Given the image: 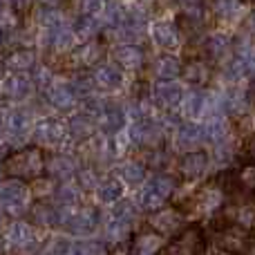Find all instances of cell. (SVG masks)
I'll list each match as a JSON object with an SVG mask.
<instances>
[{
	"mask_svg": "<svg viewBox=\"0 0 255 255\" xmlns=\"http://www.w3.org/2000/svg\"><path fill=\"white\" fill-rule=\"evenodd\" d=\"M126 110L119 106V103H112L108 101L106 108L101 110V115H99V126H101L103 132H108V134H117V132H121V128L126 126Z\"/></svg>",
	"mask_w": 255,
	"mask_h": 255,
	"instance_id": "15",
	"label": "cell"
},
{
	"mask_svg": "<svg viewBox=\"0 0 255 255\" xmlns=\"http://www.w3.org/2000/svg\"><path fill=\"white\" fill-rule=\"evenodd\" d=\"M163 253V238L157 231H139L132 240L130 255H159Z\"/></svg>",
	"mask_w": 255,
	"mask_h": 255,
	"instance_id": "11",
	"label": "cell"
},
{
	"mask_svg": "<svg viewBox=\"0 0 255 255\" xmlns=\"http://www.w3.org/2000/svg\"><path fill=\"white\" fill-rule=\"evenodd\" d=\"M132 141L139 145H150L157 148L161 143V128L152 119H136L132 124Z\"/></svg>",
	"mask_w": 255,
	"mask_h": 255,
	"instance_id": "10",
	"label": "cell"
},
{
	"mask_svg": "<svg viewBox=\"0 0 255 255\" xmlns=\"http://www.w3.org/2000/svg\"><path fill=\"white\" fill-rule=\"evenodd\" d=\"M67 136H70L67 124H63L61 119H54V117L40 119L34 126V141L38 145H61Z\"/></svg>",
	"mask_w": 255,
	"mask_h": 255,
	"instance_id": "6",
	"label": "cell"
},
{
	"mask_svg": "<svg viewBox=\"0 0 255 255\" xmlns=\"http://www.w3.org/2000/svg\"><path fill=\"white\" fill-rule=\"evenodd\" d=\"M150 226L157 231L159 235H166V233H179L184 231V217L177 208H159L152 217H150Z\"/></svg>",
	"mask_w": 255,
	"mask_h": 255,
	"instance_id": "8",
	"label": "cell"
},
{
	"mask_svg": "<svg viewBox=\"0 0 255 255\" xmlns=\"http://www.w3.org/2000/svg\"><path fill=\"white\" fill-rule=\"evenodd\" d=\"M152 99L161 108H175L184 101V90L175 81H159L152 88Z\"/></svg>",
	"mask_w": 255,
	"mask_h": 255,
	"instance_id": "14",
	"label": "cell"
},
{
	"mask_svg": "<svg viewBox=\"0 0 255 255\" xmlns=\"http://www.w3.org/2000/svg\"><path fill=\"white\" fill-rule=\"evenodd\" d=\"M67 130H70V136L76 141H88L92 139L94 130H97V124L92 121V115H74L70 121H67Z\"/></svg>",
	"mask_w": 255,
	"mask_h": 255,
	"instance_id": "26",
	"label": "cell"
},
{
	"mask_svg": "<svg viewBox=\"0 0 255 255\" xmlns=\"http://www.w3.org/2000/svg\"><path fill=\"white\" fill-rule=\"evenodd\" d=\"M204 141V128L197 124H181L175 132V145L179 150L193 152L197 150V145Z\"/></svg>",
	"mask_w": 255,
	"mask_h": 255,
	"instance_id": "18",
	"label": "cell"
},
{
	"mask_svg": "<svg viewBox=\"0 0 255 255\" xmlns=\"http://www.w3.org/2000/svg\"><path fill=\"white\" fill-rule=\"evenodd\" d=\"M103 249L99 242H76V255H101Z\"/></svg>",
	"mask_w": 255,
	"mask_h": 255,
	"instance_id": "47",
	"label": "cell"
},
{
	"mask_svg": "<svg viewBox=\"0 0 255 255\" xmlns=\"http://www.w3.org/2000/svg\"><path fill=\"white\" fill-rule=\"evenodd\" d=\"M242 0H211L213 13H217L220 18H233L240 13Z\"/></svg>",
	"mask_w": 255,
	"mask_h": 255,
	"instance_id": "38",
	"label": "cell"
},
{
	"mask_svg": "<svg viewBox=\"0 0 255 255\" xmlns=\"http://www.w3.org/2000/svg\"><path fill=\"white\" fill-rule=\"evenodd\" d=\"M74 34L79 36V38H83L85 43H88V40H94V36L99 34L97 16H85V13H81L74 22Z\"/></svg>",
	"mask_w": 255,
	"mask_h": 255,
	"instance_id": "34",
	"label": "cell"
},
{
	"mask_svg": "<svg viewBox=\"0 0 255 255\" xmlns=\"http://www.w3.org/2000/svg\"><path fill=\"white\" fill-rule=\"evenodd\" d=\"M115 58H117V65L121 70H130V72H136L143 67V61H145V54L141 49V45L136 43H124L117 47L115 52Z\"/></svg>",
	"mask_w": 255,
	"mask_h": 255,
	"instance_id": "13",
	"label": "cell"
},
{
	"mask_svg": "<svg viewBox=\"0 0 255 255\" xmlns=\"http://www.w3.org/2000/svg\"><path fill=\"white\" fill-rule=\"evenodd\" d=\"M4 67L11 74H22V72H31L36 67V54L31 47H18L4 56Z\"/></svg>",
	"mask_w": 255,
	"mask_h": 255,
	"instance_id": "16",
	"label": "cell"
},
{
	"mask_svg": "<svg viewBox=\"0 0 255 255\" xmlns=\"http://www.w3.org/2000/svg\"><path fill=\"white\" fill-rule=\"evenodd\" d=\"M29 195L31 188H27L25 181L9 179L0 186V211L7 215H22L29 208Z\"/></svg>",
	"mask_w": 255,
	"mask_h": 255,
	"instance_id": "4",
	"label": "cell"
},
{
	"mask_svg": "<svg viewBox=\"0 0 255 255\" xmlns=\"http://www.w3.org/2000/svg\"><path fill=\"white\" fill-rule=\"evenodd\" d=\"M204 49H206V54L211 58H222V56H226L229 54V49H231V38L226 34H211L206 38V43H204Z\"/></svg>",
	"mask_w": 255,
	"mask_h": 255,
	"instance_id": "33",
	"label": "cell"
},
{
	"mask_svg": "<svg viewBox=\"0 0 255 255\" xmlns=\"http://www.w3.org/2000/svg\"><path fill=\"white\" fill-rule=\"evenodd\" d=\"M4 242L9 249H31L34 244V226L27 222H16L7 229Z\"/></svg>",
	"mask_w": 255,
	"mask_h": 255,
	"instance_id": "21",
	"label": "cell"
},
{
	"mask_svg": "<svg viewBox=\"0 0 255 255\" xmlns=\"http://www.w3.org/2000/svg\"><path fill=\"white\" fill-rule=\"evenodd\" d=\"M132 222H126V220H119V217H112L106 222V238L108 240H115V242H121V240H126L128 235H130L132 231Z\"/></svg>",
	"mask_w": 255,
	"mask_h": 255,
	"instance_id": "36",
	"label": "cell"
},
{
	"mask_svg": "<svg viewBox=\"0 0 255 255\" xmlns=\"http://www.w3.org/2000/svg\"><path fill=\"white\" fill-rule=\"evenodd\" d=\"M0 222H2V217H0Z\"/></svg>",
	"mask_w": 255,
	"mask_h": 255,
	"instance_id": "57",
	"label": "cell"
},
{
	"mask_svg": "<svg viewBox=\"0 0 255 255\" xmlns=\"http://www.w3.org/2000/svg\"><path fill=\"white\" fill-rule=\"evenodd\" d=\"M52 255H76V242L67 238L52 240Z\"/></svg>",
	"mask_w": 255,
	"mask_h": 255,
	"instance_id": "44",
	"label": "cell"
},
{
	"mask_svg": "<svg viewBox=\"0 0 255 255\" xmlns=\"http://www.w3.org/2000/svg\"><path fill=\"white\" fill-rule=\"evenodd\" d=\"M54 184H52V177H38L36 181H31V195H38V197H45L47 193H52Z\"/></svg>",
	"mask_w": 255,
	"mask_h": 255,
	"instance_id": "45",
	"label": "cell"
},
{
	"mask_svg": "<svg viewBox=\"0 0 255 255\" xmlns=\"http://www.w3.org/2000/svg\"><path fill=\"white\" fill-rule=\"evenodd\" d=\"M76 97L72 83H54L47 90V101L52 108H56L58 112H72L76 106Z\"/></svg>",
	"mask_w": 255,
	"mask_h": 255,
	"instance_id": "12",
	"label": "cell"
},
{
	"mask_svg": "<svg viewBox=\"0 0 255 255\" xmlns=\"http://www.w3.org/2000/svg\"><path fill=\"white\" fill-rule=\"evenodd\" d=\"M233 224L240 226V229H244V231L255 229V206H240V208H235Z\"/></svg>",
	"mask_w": 255,
	"mask_h": 255,
	"instance_id": "40",
	"label": "cell"
},
{
	"mask_svg": "<svg viewBox=\"0 0 255 255\" xmlns=\"http://www.w3.org/2000/svg\"><path fill=\"white\" fill-rule=\"evenodd\" d=\"M4 128H7L11 139H18V141L25 139L31 132V115L27 110H22V108H16V110H11L4 117Z\"/></svg>",
	"mask_w": 255,
	"mask_h": 255,
	"instance_id": "17",
	"label": "cell"
},
{
	"mask_svg": "<svg viewBox=\"0 0 255 255\" xmlns=\"http://www.w3.org/2000/svg\"><path fill=\"white\" fill-rule=\"evenodd\" d=\"M247 106H249V99L242 90H229L226 97L222 99V108H224L226 112H231V115H240V112H244Z\"/></svg>",
	"mask_w": 255,
	"mask_h": 255,
	"instance_id": "37",
	"label": "cell"
},
{
	"mask_svg": "<svg viewBox=\"0 0 255 255\" xmlns=\"http://www.w3.org/2000/svg\"><path fill=\"white\" fill-rule=\"evenodd\" d=\"M56 199L61 206H74L79 202V190L74 186H67V184H61L56 188Z\"/></svg>",
	"mask_w": 255,
	"mask_h": 255,
	"instance_id": "42",
	"label": "cell"
},
{
	"mask_svg": "<svg viewBox=\"0 0 255 255\" xmlns=\"http://www.w3.org/2000/svg\"><path fill=\"white\" fill-rule=\"evenodd\" d=\"M222 197H224V190H222L220 186L213 184V186H206V188L199 190L195 202H197V206L202 208L204 213H211L222 204Z\"/></svg>",
	"mask_w": 255,
	"mask_h": 255,
	"instance_id": "31",
	"label": "cell"
},
{
	"mask_svg": "<svg viewBox=\"0 0 255 255\" xmlns=\"http://www.w3.org/2000/svg\"><path fill=\"white\" fill-rule=\"evenodd\" d=\"M124 195V184L121 179H103L97 188V197L103 204H117Z\"/></svg>",
	"mask_w": 255,
	"mask_h": 255,
	"instance_id": "32",
	"label": "cell"
},
{
	"mask_svg": "<svg viewBox=\"0 0 255 255\" xmlns=\"http://www.w3.org/2000/svg\"><path fill=\"white\" fill-rule=\"evenodd\" d=\"M235 181L242 190L247 193H255V163H244L235 175Z\"/></svg>",
	"mask_w": 255,
	"mask_h": 255,
	"instance_id": "39",
	"label": "cell"
},
{
	"mask_svg": "<svg viewBox=\"0 0 255 255\" xmlns=\"http://www.w3.org/2000/svg\"><path fill=\"white\" fill-rule=\"evenodd\" d=\"M208 170V154L202 150H193V152H184L181 159L177 161V172L184 179H199Z\"/></svg>",
	"mask_w": 255,
	"mask_h": 255,
	"instance_id": "7",
	"label": "cell"
},
{
	"mask_svg": "<svg viewBox=\"0 0 255 255\" xmlns=\"http://www.w3.org/2000/svg\"><path fill=\"white\" fill-rule=\"evenodd\" d=\"M47 170V159L38 145H27L2 159L0 172L16 181H36Z\"/></svg>",
	"mask_w": 255,
	"mask_h": 255,
	"instance_id": "1",
	"label": "cell"
},
{
	"mask_svg": "<svg viewBox=\"0 0 255 255\" xmlns=\"http://www.w3.org/2000/svg\"><path fill=\"white\" fill-rule=\"evenodd\" d=\"M79 184H81V188L90 190V188H99V184H101V181H97L94 170H81L79 172Z\"/></svg>",
	"mask_w": 255,
	"mask_h": 255,
	"instance_id": "46",
	"label": "cell"
},
{
	"mask_svg": "<svg viewBox=\"0 0 255 255\" xmlns=\"http://www.w3.org/2000/svg\"><path fill=\"white\" fill-rule=\"evenodd\" d=\"M247 2H255V0H247Z\"/></svg>",
	"mask_w": 255,
	"mask_h": 255,
	"instance_id": "56",
	"label": "cell"
},
{
	"mask_svg": "<svg viewBox=\"0 0 255 255\" xmlns=\"http://www.w3.org/2000/svg\"><path fill=\"white\" fill-rule=\"evenodd\" d=\"M211 65H208L206 61H202V58H193V61H188L184 65V70H181V76H184L188 83L197 85V88H202V85H206L208 81H211Z\"/></svg>",
	"mask_w": 255,
	"mask_h": 255,
	"instance_id": "24",
	"label": "cell"
},
{
	"mask_svg": "<svg viewBox=\"0 0 255 255\" xmlns=\"http://www.w3.org/2000/svg\"><path fill=\"white\" fill-rule=\"evenodd\" d=\"M4 43H7V29H4L2 25H0V47H2Z\"/></svg>",
	"mask_w": 255,
	"mask_h": 255,
	"instance_id": "51",
	"label": "cell"
},
{
	"mask_svg": "<svg viewBox=\"0 0 255 255\" xmlns=\"http://www.w3.org/2000/svg\"><path fill=\"white\" fill-rule=\"evenodd\" d=\"M152 40L161 49H175L179 45V27L170 20H159L152 25Z\"/></svg>",
	"mask_w": 255,
	"mask_h": 255,
	"instance_id": "19",
	"label": "cell"
},
{
	"mask_svg": "<svg viewBox=\"0 0 255 255\" xmlns=\"http://www.w3.org/2000/svg\"><path fill=\"white\" fill-rule=\"evenodd\" d=\"M4 70H7V67H4V58H0V76H2Z\"/></svg>",
	"mask_w": 255,
	"mask_h": 255,
	"instance_id": "53",
	"label": "cell"
},
{
	"mask_svg": "<svg viewBox=\"0 0 255 255\" xmlns=\"http://www.w3.org/2000/svg\"><path fill=\"white\" fill-rule=\"evenodd\" d=\"M204 255H238V253L226 251V249H222V247H217V244H213V247H206Z\"/></svg>",
	"mask_w": 255,
	"mask_h": 255,
	"instance_id": "49",
	"label": "cell"
},
{
	"mask_svg": "<svg viewBox=\"0 0 255 255\" xmlns=\"http://www.w3.org/2000/svg\"><path fill=\"white\" fill-rule=\"evenodd\" d=\"M175 193V179L170 175H163V172H157L152 175L148 181L143 184L139 193V206L143 211H152L157 213L163 204L170 199V195Z\"/></svg>",
	"mask_w": 255,
	"mask_h": 255,
	"instance_id": "3",
	"label": "cell"
},
{
	"mask_svg": "<svg viewBox=\"0 0 255 255\" xmlns=\"http://www.w3.org/2000/svg\"><path fill=\"white\" fill-rule=\"evenodd\" d=\"M92 81L101 90H119L124 85V70L115 63H101L94 67Z\"/></svg>",
	"mask_w": 255,
	"mask_h": 255,
	"instance_id": "9",
	"label": "cell"
},
{
	"mask_svg": "<svg viewBox=\"0 0 255 255\" xmlns=\"http://www.w3.org/2000/svg\"><path fill=\"white\" fill-rule=\"evenodd\" d=\"M101 58H103V45L99 40H88L79 49H74V61L81 67H97L101 65Z\"/></svg>",
	"mask_w": 255,
	"mask_h": 255,
	"instance_id": "25",
	"label": "cell"
},
{
	"mask_svg": "<svg viewBox=\"0 0 255 255\" xmlns=\"http://www.w3.org/2000/svg\"><path fill=\"white\" fill-rule=\"evenodd\" d=\"M206 244H204V233L199 226H188L179 231L177 238L170 242V247L163 249V255H204Z\"/></svg>",
	"mask_w": 255,
	"mask_h": 255,
	"instance_id": "5",
	"label": "cell"
},
{
	"mask_svg": "<svg viewBox=\"0 0 255 255\" xmlns=\"http://www.w3.org/2000/svg\"><path fill=\"white\" fill-rule=\"evenodd\" d=\"M181 108H184V115L188 117V119H197V117H202L204 108H206V94L195 90V92H190L188 97L181 101Z\"/></svg>",
	"mask_w": 255,
	"mask_h": 255,
	"instance_id": "35",
	"label": "cell"
},
{
	"mask_svg": "<svg viewBox=\"0 0 255 255\" xmlns=\"http://www.w3.org/2000/svg\"><path fill=\"white\" fill-rule=\"evenodd\" d=\"M45 34H47V45L54 52H67V49H72V43H74V36H76L74 29H70L65 25H58L54 29H45Z\"/></svg>",
	"mask_w": 255,
	"mask_h": 255,
	"instance_id": "28",
	"label": "cell"
},
{
	"mask_svg": "<svg viewBox=\"0 0 255 255\" xmlns=\"http://www.w3.org/2000/svg\"><path fill=\"white\" fill-rule=\"evenodd\" d=\"M29 217H31V226H36V229H54V226H61L58 211L54 206H49V202H38L36 206H31Z\"/></svg>",
	"mask_w": 255,
	"mask_h": 255,
	"instance_id": "22",
	"label": "cell"
},
{
	"mask_svg": "<svg viewBox=\"0 0 255 255\" xmlns=\"http://www.w3.org/2000/svg\"><path fill=\"white\" fill-rule=\"evenodd\" d=\"M11 4L13 7H18V9H25L27 4H29V0H11Z\"/></svg>",
	"mask_w": 255,
	"mask_h": 255,
	"instance_id": "50",
	"label": "cell"
},
{
	"mask_svg": "<svg viewBox=\"0 0 255 255\" xmlns=\"http://www.w3.org/2000/svg\"><path fill=\"white\" fill-rule=\"evenodd\" d=\"M181 70H184V65L179 63V58L170 56V54L159 56L157 61H154V65H152V72H154V76H157L159 81H175L177 76L181 74Z\"/></svg>",
	"mask_w": 255,
	"mask_h": 255,
	"instance_id": "27",
	"label": "cell"
},
{
	"mask_svg": "<svg viewBox=\"0 0 255 255\" xmlns=\"http://www.w3.org/2000/svg\"><path fill=\"white\" fill-rule=\"evenodd\" d=\"M31 83H34V88H45L49 90L52 88V70L45 65H36L34 70H31Z\"/></svg>",
	"mask_w": 255,
	"mask_h": 255,
	"instance_id": "41",
	"label": "cell"
},
{
	"mask_svg": "<svg viewBox=\"0 0 255 255\" xmlns=\"http://www.w3.org/2000/svg\"><path fill=\"white\" fill-rule=\"evenodd\" d=\"M103 9V0H81V13L85 16H97Z\"/></svg>",
	"mask_w": 255,
	"mask_h": 255,
	"instance_id": "48",
	"label": "cell"
},
{
	"mask_svg": "<svg viewBox=\"0 0 255 255\" xmlns=\"http://www.w3.org/2000/svg\"><path fill=\"white\" fill-rule=\"evenodd\" d=\"M47 172L52 179H67L79 172V166H76V159L70 154H52L47 159Z\"/></svg>",
	"mask_w": 255,
	"mask_h": 255,
	"instance_id": "23",
	"label": "cell"
},
{
	"mask_svg": "<svg viewBox=\"0 0 255 255\" xmlns=\"http://www.w3.org/2000/svg\"><path fill=\"white\" fill-rule=\"evenodd\" d=\"M251 247H253V251H255V233L251 235Z\"/></svg>",
	"mask_w": 255,
	"mask_h": 255,
	"instance_id": "55",
	"label": "cell"
},
{
	"mask_svg": "<svg viewBox=\"0 0 255 255\" xmlns=\"http://www.w3.org/2000/svg\"><path fill=\"white\" fill-rule=\"evenodd\" d=\"M58 217H61V226H65L74 235H92L103 222L101 211H97L94 206H85L79 211L74 206H61Z\"/></svg>",
	"mask_w": 255,
	"mask_h": 255,
	"instance_id": "2",
	"label": "cell"
},
{
	"mask_svg": "<svg viewBox=\"0 0 255 255\" xmlns=\"http://www.w3.org/2000/svg\"><path fill=\"white\" fill-rule=\"evenodd\" d=\"M112 217H119V220H126V222H132L134 224L136 222V208L132 202H119L115 208H112L110 213Z\"/></svg>",
	"mask_w": 255,
	"mask_h": 255,
	"instance_id": "43",
	"label": "cell"
},
{
	"mask_svg": "<svg viewBox=\"0 0 255 255\" xmlns=\"http://www.w3.org/2000/svg\"><path fill=\"white\" fill-rule=\"evenodd\" d=\"M117 175H119V179L126 181V184L139 186L145 181V166L139 161H124L117 168Z\"/></svg>",
	"mask_w": 255,
	"mask_h": 255,
	"instance_id": "30",
	"label": "cell"
},
{
	"mask_svg": "<svg viewBox=\"0 0 255 255\" xmlns=\"http://www.w3.org/2000/svg\"><path fill=\"white\" fill-rule=\"evenodd\" d=\"M2 128H4V117L0 115V130H2Z\"/></svg>",
	"mask_w": 255,
	"mask_h": 255,
	"instance_id": "54",
	"label": "cell"
},
{
	"mask_svg": "<svg viewBox=\"0 0 255 255\" xmlns=\"http://www.w3.org/2000/svg\"><path fill=\"white\" fill-rule=\"evenodd\" d=\"M2 94L7 99H11V101H22V99H27L31 94V88H34V83H31V79H27L25 74H9L7 79L2 81Z\"/></svg>",
	"mask_w": 255,
	"mask_h": 255,
	"instance_id": "20",
	"label": "cell"
},
{
	"mask_svg": "<svg viewBox=\"0 0 255 255\" xmlns=\"http://www.w3.org/2000/svg\"><path fill=\"white\" fill-rule=\"evenodd\" d=\"M204 139L211 141L213 145H224L229 143V124H226L222 117H213V119L206 121L204 126Z\"/></svg>",
	"mask_w": 255,
	"mask_h": 255,
	"instance_id": "29",
	"label": "cell"
},
{
	"mask_svg": "<svg viewBox=\"0 0 255 255\" xmlns=\"http://www.w3.org/2000/svg\"><path fill=\"white\" fill-rule=\"evenodd\" d=\"M38 2H43L45 7H54V4H58L61 0H38Z\"/></svg>",
	"mask_w": 255,
	"mask_h": 255,
	"instance_id": "52",
	"label": "cell"
}]
</instances>
